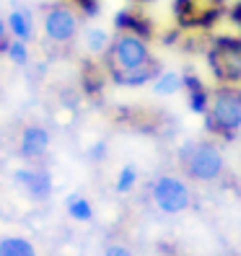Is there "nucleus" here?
<instances>
[{"instance_id":"f257e3e1","label":"nucleus","mask_w":241,"mask_h":256,"mask_svg":"<svg viewBox=\"0 0 241 256\" xmlns=\"http://www.w3.org/2000/svg\"><path fill=\"white\" fill-rule=\"evenodd\" d=\"M205 130L215 138L233 140L241 130V88L236 86H220L210 112L205 114Z\"/></svg>"},{"instance_id":"f03ea898","label":"nucleus","mask_w":241,"mask_h":256,"mask_svg":"<svg viewBox=\"0 0 241 256\" xmlns=\"http://www.w3.org/2000/svg\"><path fill=\"white\" fill-rule=\"evenodd\" d=\"M179 163H182L184 174L192 178V182H200V184H210V182H218L223 176L225 168V160L223 153L215 142H187L182 150H179Z\"/></svg>"},{"instance_id":"7ed1b4c3","label":"nucleus","mask_w":241,"mask_h":256,"mask_svg":"<svg viewBox=\"0 0 241 256\" xmlns=\"http://www.w3.org/2000/svg\"><path fill=\"white\" fill-rule=\"evenodd\" d=\"M207 68L220 86L241 83V36H215L207 50Z\"/></svg>"},{"instance_id":"20e7f679","label":"nucleus","mask_w":241,"mask_h":256,"mask_svg":"<svg viewBox=\"0 0 241 256\" xmlns=\"http://www.w3.org/2000/svg\"><path fill=\"white\" fill-rule=\"evenodd\" d=\"M104 54H107V70H114V68L117 70H138V68L156 62L150 57L148 39H143L138 34H127V32L117 34Z\"/></svg>"},{"instance_id":"39448f33","label":"nucleus","mask_w":241,"mask_h":256,"mask_svg":"<svg viewBox=\"0 0 241 256\" xmlns=\"http://www.w3.org/2000/svg\"><path fill=\"white\" fill-rule=\"evenodd\" d=\"M150 197H153V204L163 215H182L192 207L189 186L179 176H171V174H163L156 178L153 186H150Z\"/></svg>"},{"instance_id":"423d86ee","label":"nucleus","mask_w":241,"mask_h":256,"mask_svg":"<svg viewBox=\"0 0 241 256\" xmlns=\"http://www.w3.org/2000/svg\"><path fill=\"white\" fill-rule=\"evenodd\" d=\"M42 28H44V36L52 44H68L78 34V16H75V10L70 6L57 3L44 13Z\"/></svg>"},{"instance_id":"0eeeda50","label":"nucleus","mask_w":241,"mask_h":256,"mask_svg":"<svg viewBox=\"0 0 241 256\" xmlns=\"http://www.w3.org/2000/svg\"><path fill=\"white\" fill-rule=\"evenodd\" d=\"M13 184L34 202H44L52 197V174L44 168H19L13 174Z\"/></svg>"},{"instance_id":"6e6552de","label":"nucleus","mask_w":241,"mask_h":256,"mask_svg":"<svg viewBox=\"0 0 241 256\" xmlns=\"http://www.w3.org/2000/svg\"><path fill=\"white\" fill-rule=\"evenodd\" d=\"M50 150V132L39 124H26L19 138V156L26 160H39Z\"/></svg>"},{"instance_id":"1a4fd4ad","label":"nucleus","mask_w":241,"mask_h":256,"mask_svg":"<svg viewBox=\"0 0 241 256\" xmlns=\"http://www.w3.org/2000/svg\"><path fill=\"white\" fill-rule=\"evenodd\" d=\"M114 28H117V34H138L143 39H150L153 36V26H150L138 10H132V8H122V10H117L114 13Z\"/></svg>"},{"instance_id":"9d476101","label":"nucleus","mask_w":241,"mask_h":256,"mask_svg":"<svg viewBox=\"0 0 241 256\" xmlns=\"http://www.w3.org/2000/svg\"><path fill=\"white\" fill-rule=\"evenodd\" d=\"M156 68H158L156 62H150V65H145V68H138V70H117V68H114V70H109V78H112L114 86L140 88V86L156 80L158 75H161V70H156Z\"/></svg>"},{"instance_id":"9b49d317","label":"nucleus","mask_w":241,"mask_h":256,"mask_svg":"<svg viewBox=\"0 0 241 256\" xmlns=\"http://www.w3.org/2000/svg\"><path fill=\"white\" fill-rule=\"evenodd\" d=\"M8 28H11V36L13 39H21V42H32L34 36V21H32V13L26 8H16L8 13Z\"/></svg>"},{"instance_id":"f8f14e48","label":"nucleus","mask_w":241,"mask_h":256,"mask_svg":"<svg viewBox=\"0 0 241 256\" xmlns=\"http://www.w3.org/2000/svg\"><path fill=\"white\" fill-rule=\"evenodd\" d=\"M153 91L158 96H174L179 91H184V75L176 70H163L153 80Z\"/></svg>"},{"instance_id":"ddd939ff","label":"nucleus","mask_w":241,"mask_h":256,"mask_svg":"<svg viewBox=\"0 0 241 256\" xmlns=\"http://www.w3.org/2000/svg\"><path fill=\"white\" fill-rule=\"evenodd\" d=\"M171 8H174L176 24L182 28H194L197 26V16L202 10V8H197V0H174Z\"/></svg>"},{"instance_id":"4468645a","label":"nucleus","mask_w":241,"mask_h":256,"mask_svg":"<svg viewBox=\"0 0 241 256\" xmlns=\"http://www.w3.org/2000/svg\"><path fill=\"white\" fill-rule=\"evenodd\" d=\"M0 256H37V248L29 238L6 236L0 238Z\"/></svg>"},{"instance_id":"2eb2a0df","label":"nucleus","mask_w":241,"mask_h":256,"mask_svg":"<svg viewBox=\"0 0 241 256\" xmlns=\"http://www.w3.org/2000/svg\"><path fill=\"white\" fill-rule=\"evenodd\" d=\"M112 44V36L107 28H88L86 32V50L91 54H104Z\"/></svg>"},{"instance_id":"dca6fc26","label":"nucleus","mask_w":241,"mask_h":256,"mask_svg":"<svg viewBox=\"0 0 241 256\" xmlns=\"http://www.w3.org/2000/svg\"><path fill=\"white\" fill-rule=\"evenodd\" d=\"M68 215L73 220H78V222H88L94 218V207L86 197H78V194H75V197H68Z\"/></svg>"},{"instance_id":"f3484780","label":"nucleus","mask_w":241,"mask_h":256,"mask_svg":"<svg viewBox=\"0 0 241 256\" xmlns=\"http://www.w3.org/2000/svg\"><path fill=\"white\" fill-rule=\"evenodd\" d=\"M187 104H189V112H192V114L205 116V114L210 112V104H213V94H210L207 88L189 91V94H187Z\"/></svg>"},{"instance_id":"a211bd4d","label":"nucleus","mask_w":241,"mask_h":256,"mask_svg":"<svg viewBox=\"0 0 241 256\" xmlns=\"http://www.w3.org/2000/svg\"><path fill=\"white\" fill-rule=\"evenodd\" d=\"M135 184H138V168H135L132 163L122 166V171H119V176H117L114 189H117L119 194H130V192L135 189Z\"/></svg>"},{"instance_id":"6ab92c4d","label":"nucleus","mask_w":241,"mask_h":256,"mask_svg":"<svg viewBox=\"0 0 241 256\" xmlns=\"http://www.w3.org/2000/svg\"><path fill=\"white\" fill-rule=\"evenodd\" d=\"M8 60L13 65H19V68H24V65H29V47H26V42H21V39H13L11 44H8Z\"/></svg>"},{"instance_id":"aec40b11","label":"nucleus","mask_w":241,"mask_h":256,"mask_svg":"<svg viewBox=\"0 0 241 256\" xmlns=\"http://www.w3.org/2000/svg\"><path fill=\"white\" fill-rule=\"evenodd\" d=\"M107 142L104 140H99V142H94L91 148H88V160L91 163H101V160H107Z\"/></svg>"},{"instance_id":"412c9836","label":"nucleus","mask_w":241,"mask_h":256,"mask_svg":"<svg viewBox=\"0 0 241 256\" xmlns=\"http://www.w3.org/2000/svg\"><path fill=\"white\" fill-rule=\"evenodd\" d=\"M184 75V91L189 94V91H200V88H205L202 86V80H200V75L194 72V70H187V72H182Z\"/></svg>"},{"instance_id":"4be33fe9","label":"nucleus","mask_w":241,"mask_h":256,"mask_svg":"<svg viewBox=\"0 0 241 256\" xmlns=\"http://www.w3.org/2000/svg\"><path fill=\"white\" fill-rule=\"evenodd\" d=\"M101 256H135V254L127 246H122V244H109L107 248H104Z\"/></svg>"},{"instance_id":"5701e85b","label":"nucleus","mask_w":241,"mask_h":256,"mask_svg":"<svg viewBox=\"0 0 241 256\" xmlns=\"http://www.w3.org/2000/svg\"><path fill=\"white\" fill-rule=\"evenodd\" d=\"M8 34H11V28H8V21L0 16V52H8Z\"/></svg>"},{"instance_id":"b1692460","label":"nucleus","mask_w":241,"mask_h":256,"mask_svg":"<svg viewBox=\"0 0 241 256\" xmlns=\"http://www.w3.org/2000/svg\"><path fill=\"white\" fill-rule=\"evenodd\" d=\"M225 0H205V8H210V6H223Z\"/></svg>"},{"instance_id":"393cba45","label":"nucleus","mask_w":241,"mask_h":256,"mask_svg":"<svg viewBox=\"0 0 241 256\" xmlns=\"http://www.w3.org/2000/svg\"><path fill=\"white\" fill-rule=\"evenodd\" d=\"M176 36H179L176 32H171V34H166V44H171V42H176Z\"/></svg>"},{"instance_id":"a878e982","label":"nucleus","mask_w":241,"mask_h":256,"mask_svg":"<svg viewBox=\"0 0 241 256\" xmlns=\"http://www.w3.org/2000/svg\"><path fill=\"white\" fill-rule=\"evenodd\" d=\"M0 148H3V138H0Z\"/></svg>"},{"instance_id":"bb28decb","label":"nucleus","mask_w":241,"mask_h":256,"mask_svg":"<svg viewBox=\"0 0 241 256\" xmlns=\"http://www.w3.org/2000/svg\"><path fill=\"white\" fill-rule=\"evenodd\" d=\"M140 3H150V0H140Z\"/></svg>"}]
</instances>
